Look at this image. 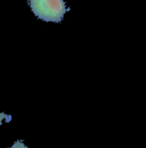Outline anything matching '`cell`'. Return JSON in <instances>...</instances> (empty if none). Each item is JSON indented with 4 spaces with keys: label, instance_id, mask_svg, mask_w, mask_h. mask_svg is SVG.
Instances as JSON below:
<instances>
[{
    "label": "cell",
    "instance_id": "3957f363",
    "mask_svg": "<svg viewBox=\"0 0 146 148\" xmlns=\"http://www.w3.org/2000/svg\"><path fill=\"white\" fill-rule=\"evenodd\" d=\"M8 148H28L26 145L25 143L23 142V140H17L16 141L14 142V144L10 147Z\"/></svg>",
    "mask_w": 146,
    "mask_h": 148
},
{
    "label": "cell",
    "instance_id": "6da1fadb",
    "mask_svg": "<svg viewBox=\"0 0 146 148\" xmlns=\"http://www.w3.org/2000/svg\"><path fill=\"white\" fill-rule=\"evenodd\" d=\"M33 13L42 21L58 23L69 10L64 0H27Z\"/></svg>",
    "mask_w": 146,
    "mask_h": 148
},
{
    "label": "cell",
    "instance_id": "7a4b0ae2",
    "mask_svg": "<svg viewBox=\"0 0 146 148\" xmlns=\"http://www.w3.org/2000/svg\"><path fill=\"white\" fill-rule=\"evenodd\" d=\"M12 120V116L10 114H7L5 112H0V125L3 123V122L9 123Z\"/></svg>",
    "mask_w": 146,
    "mask_h": 148
}]
</instances>
